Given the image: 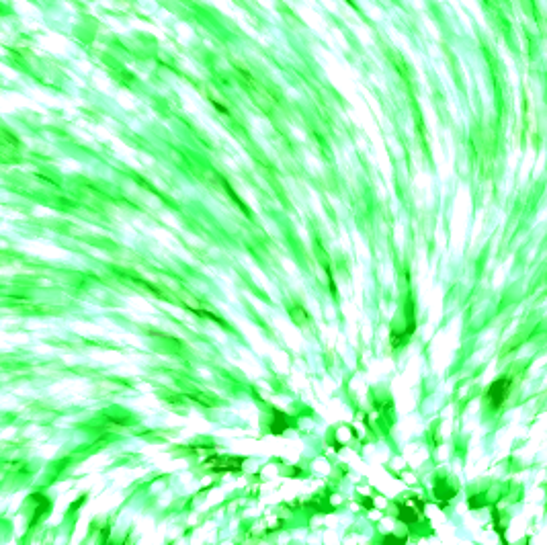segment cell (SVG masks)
<instances>
[{"mask_svg":"<svg viewBox=\"0 0 547 545\" xmlns=\"http://www.w3.org/2000/svg\"><path fill=\"white\" fill-rule=\"evenodd\" d=\"M510 387H512V379L506 377V375L494 379L488 385V389H486V404H488V408L492 412H496V410H500L504 406L508 393H510Z\"/></svg>","mask_w":547,"mask_h":545,"instance_id":"cell-1","label":"cell"},{"mask_svg":"<svg viewBox=\"0 0 547 545\" xmlns=\"http://www.w3.org/2000/svg\"><path fill=\"white\" fill-rule=\"evenodd\" d=\"M246 459L244 457H226V455H211L205 459V463L211 465V471L214 473H228V471H240L242 463Z\"/></svg>","mask_w":547,"mask_h":545,"instance_id":"cell-2","label":"cell"},{"mask_svg":"<svg viewBox=\"0 0 547 545\" xmlns=\"http://www.w3.org/2000/svg\"><path fill=\"white\" fill-rule=\"evenodd\" d=\"M291 425H293V420H291L289 414L281 412L279 408H272V410H270V420H268V431H270V435H283Z\"/></svg>","mask_w":547,"mask_h":545,"instance_id":"cell-3","label":"cell"},{"mask_svg":"<svg viewBox=\"0 0 547 545\" xmlns=\"http://www.w3.org/2000/svg\"><path fill=\"white\" fill-rule=\"evenodd\" d=\"M433 496L439 500V504L445 508L455 496H457V490H455L453 486H449V482L443 480V478H437L435 482V486H433Z\"/></svg>","mask_w":547,"mask_h":545,"instance_id":"cell-4","label":"cell"},{"mask_svg":"<svg viewBox=\"0 0 547 545\" xmlns=\"http://www.w3.org/2000/svg\"><path fill=\"white\" fill-rule=\"evenodd\" d=\"M420 510L414 508L412 504H406V502H398V521L404 523L406 527H416L418 521H420Z\"/></svg>","mask_w":547,"mask_h":545,"instance_id":"cell-5","label":"cell"},{"mask_svg":"<svg viewBox=\"0 0 547 545\" xmlns=\"http://www.w3.org/2000/svg\"><path fill=\"white\" fill-rule=\"evenodd\" d=\"M31 498H33V502H37V508H35V514H33V519H31V523H29V525H31V527H33V525H37V523H39V519L43 517V514H45V512H49V508H51V502H49V500H47V498H45L43 494H39V492H35V494L31 496Z\"/></svg>","mask_w":547,"mask_h":545,"instance_id":"cell-6","label":"cell"},{"mask_svg":"<svg viewBox=\"0 0 547 545\" xmlns=\"http://www.w3.org/2000/svg\"><path fill=\"white\" fill-rule=\"evenodd\" d=\"M306 508L308 510H312V512H332L334 510V506L328 502V496H322V500H310V502H306Z\"/></svg>","mask_w":547,"mask_h":545,"instance_id":"cell-7","label":"cell"},{"mask_svg":"<svg viewBox=\"0 0 547 545\" xmlns=\"http://www.w3.org/2000/svg\"><path fill=\"white\" fill-rule=\"evenodd\" d=\"M488 504V498H486V492H480V494H471L467 498V506L469 508H484Z\"/></svg>","mask_w":547,"mask_h":545,"instance_id":"cell-8","label":"cell"},{"mask_svg":"<svg viewBox=\"0 0 547 545\" xmlns=\"http://www.w3.org/2000/svg\"><path fill=\"white\" fill-rule=\"evenodd\" d=\"M406 543H408V537H400L393 533H387L381 537V545H406Z\"/></svg>","mask_w":547,"mask_h":545,"instance_id":"cell-9","label":"cell"},{"mask_svg":"<svg viewBox=\"0 0 547 545\" xmlns=\"http://www.w3.org/2000/svg\"><path fill=\"white\" fill-rule=\"evenodd\" d=\"M191 312H193V314H197V316H203V318H207V320H216L218 324L226 326V322H224L222 318H218L216 314H211V312H205V310H197V308H191Z\"/></svg>","mask_w":547,"mask_h":545,"instance_id":"cell-10","label":"cell"},{"mask_svg":"<svg viewBox=\"0 0 547 545\" xmlns=\"http://www.w3.org/2000/svg\"><path fill=\"white\" fill-rule=\"evenodd\" d=\"M361 506L367 508V510H371V508H373V500H371L369 496H361Z\"/></svg>","mask_w":547,"mask_h":545,"instance_id":"cell-11","label":"cell"},{"mask_svg":"<svg viewBox=\"0 0 547 545\" xmlns=\"http://www.w3.org/2000/svg\"><path fill=\"white\" fill-rule=\"evenodd\" d=\"M84 500H86V498H84V496H80V498H78V500H76V502L72 504V508H70V510H76V508H78V506H80V504H82Z\"/></svg>","mask_w":547,"mask_h":545,"instance_id":"cell-12","label":"cell"}]
</instances>
